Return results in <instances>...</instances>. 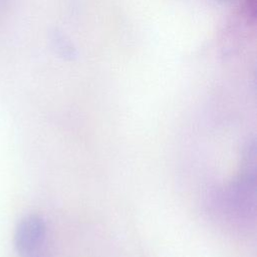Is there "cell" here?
Segmentation results:
<instances>
[{
  "label": "cell",
  "mask_w": 257,
  "mask_h": 257,
  "mask_svg": "<svg viewBox=\"0 0 257 257\" xmlns=\"http://www.w3.org/2000/svg\"><path fill=\"white\" fill-rule=\"evenodd\" d=\"M46 233L44 219L37 214L23 217L14 233V247L22 256L32 254L43 242Z\"/></svg>",
  "instance_id": "6da1fadb"
},
{
  "label": "cell",
  "mask_w": 257,
  "mask_h": 257,
  "mask_svg": "<svg viewBox=\"0 0 257 257\" xmlns=\"http://www.w3.org/2000/svg\"><path fill=\"white\" fill-rule=\"evenodd\" d=\"M219 1H229V0H219Z\"/></svg>",
  "instance_id": "3957f363"
},
{
  "label": "cell",
  "mask_w": 257,
  "mask_h": 257,
  "mask_svg": "<svg viewBox=\"0 0 257 257\" xmlns=\"http://www.w3.org/2000/svg\"><path fill=\"white\" fill-rule=\"evenodd\" d=\"M11 0H0V14L3 13L9 6Z\"/></svg>",
  "instance_id": "7a4b0ae2"
}]
</instances>
